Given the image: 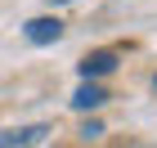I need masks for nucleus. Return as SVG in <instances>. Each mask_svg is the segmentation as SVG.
Listing matches in <instances>:
<instances>
[{"mask_svg": "<svg viewBox=\"0 0 157 148\" xmlns=\"http://www.w3.org/2000/svg\"><path fill=\"white\" fill-rule=\"evenodd\" d=\"M49 139V121L36 126H13V130H0V148H40Z\"/></svg>", "mask_w": 157, "mask_h": 148, "instance_id": "nucleus-1", "label": "nucleus"}, {"mask_svg": "<svg viewBox=\"0 0 157 148\" xmlns=\"http://www.w3.org/2000/svg\"><path fill=\"white\" fill-rule=\"evenodd\" d=\"M76 72H81V81H99V76L117 72V49H94V54H85V59L76 63Z\"/></svg>", "mask_w": 157, "mask_h": 148, "instance_id": "nucleus-2", "label": "nucleus"}, {"mask_svg": "<svg viewBox=\"0 0 157 148\" xmlns=\"http://www.w3.org/2000/svg\"><path fill=\"white\" fill-rule=\"evenodd\" d=\"M23 36L32 40V45H54V40H63V18H54V13L32 18V23L23 27Z\"/></svg>", "mask_w": 157, "mask_h": 148, "instance_id": "nucleus-3", "label": "nucleus"}, {"mask_svg": "<svg viewBox=\"0 0 157 148\" xmlns=\"http://www.w3.org/2000/svg\"><path fill=\"white\" fill-rule=\"evenodd\" d=\"M108 99H112V94L99 85V81H85V85L72 94V108H76V112H99L103 103H108Z\"/></svg>", "mask_w": 157, "mask_h": 148, "instance_id": "nucleus-4", "label": "nucleus"}, {"mask_svg": "<svg viewBox=\"0 0 157 148\" xmlns=\"http://www.w3.org/2000/svg\"><path fill=\"white\" fill-rule=\"evenodd\" d=\"M81 139H85V144L103 139V121H85V126H81Z\"/></svg>", "mask_w": 157, "mask_h": 148, "instance_id": "nucleus-5", "label": "nucleus"}, {"mask_svg": "<svg viewBox=\"0 0 157 148\" xmlns=\"http://www.w3.org/2000/svg\"><path fill=\"white\" fill-rule=\"evenodd\" d=\"M45 5H76V0H45Z\"/></svg>", "mask_w": 157, "mask_h": 148, "instance_id": "nucleus-6", "label": "nucleus"}, {"mask_svg": "<svg viewBox=\"0 0 157 148\" xmlns=\"http://www.w3.org/2000/svg\"><path fill=\"white\" fill-rule=\"evenodd\" d=\"M153 85H157V76H153Z\"/></svg>", "mask_w": 157, "mask_h": 148, "instance_id": "nucleus-7", "label": "nucleus"}]
</instances>
